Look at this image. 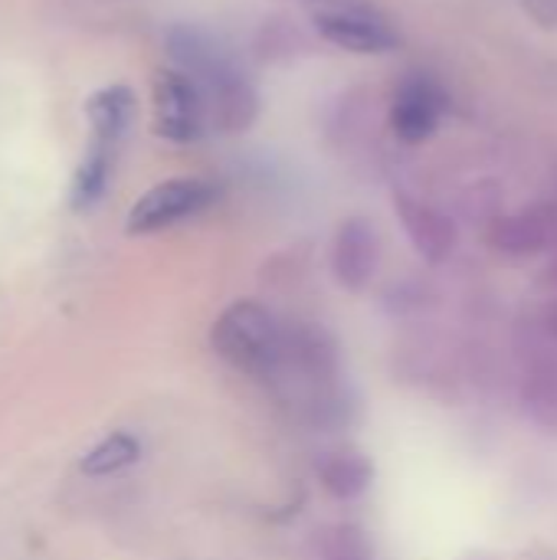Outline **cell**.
Wrapping results in <instances>:
<instances>
[{"instance_id":"1","label":"cell","mask_w":557,"mask_h":560,"mask_svg":"<svg viewBox=\"0 0 557 560\" xmlns=\"http://www.w3.org/2000/svg\"><path fill=\"white\" fill-rule=\"evenodd\" d=\"M85 121H89V138L69 190L72 210H92L105 197L112 171L118 164L121 141L135 121V92L118 82L92 92L85 102Z\"/></svg>"},{"instance_id":"2","label":"cell","mask_w":557,"mask_h":560,"mask_svg":"<svg viewBox=\"0 0 557 560\" xmlns=\"http://www.w3.org/2000/svg\"><path fill=\"white\" fill-rule=\"evenodd\" d=\"M174 66L184 69L204 92L210 121L220 128H243L256 112V95L243 72L197 30H171L167 36Z\"/></svg>"},{"instance_id":"3","label":"cell","mask_w":557,"mask_h":560,"mask_svg":"<svg viewBox=\"0 0 557 560\" xmlns=\"http://www.w3.org/2000/svg\"><path fill=\"white\" fill-rule=\"evenodd\" d=\"M213 351L236 371L272 381L286 361V335L256 302H233L210 328Z\"/></svg>"},{"instance_id":"4","label":"cell","mask_w":557,"mask_h":560,"mask_svg":"<svg viewBox=\"0 0 557 560\" xmlns=\"http://www.w3.org/2000/svg\"><path fill=\"white\" fill-rule=\"evenodd\" d=\"M217 197H220L217 184H210L204 177H167V180L154 184L151 190H144L131 203L125 230L131 236L171 230V226L204 213L207 207H213Z\"/></svg>"},{"instance_id":"5","label":"cell","mask_w":557,"mask_h":560,"mask_svg":"<svg viewBox=\"0 0 557 560\" xmlns=\"http://www.w3.org/2000/svg\"><path fill=\"white\" fill-rule=\"evenodd\" d=\"M151 105H154V131L164 141L194 144L197 138H204L210 125V112L200 85L177 66L158 69L151 82Z\"/></svg>"},{"instance_id":"6","label":"cell","mask_w":557,"mask_h":560,"mask_svg":"<svg viewBox=\"0 0 557 560\" xmlns=\"http://www.w3.org/2000/svg\"><path fill=\"white\" fill-rule=\"evenodd\" d=\"M315 30L338 49L358 56H381L401 46L397 30L368 3L358 0H335L315 10Z\"/></svg>"},{"instance_id":"7","label":"cell","mask_w":557,"mask_h":560,"mask_svg":"<svg viewBox=\"0 0 557 560\" xmlns=\"http://www.w3.org/2000/svg\"><path fill=\"white\" fill-rule=\"evenodd\" d=\"M443 112H446V92L440 89V82L430 75H407L394 92L391 128L401 141L420 144L437 131Z\"/></svg>"},{"instance_id":"8","label":"cell","mask_w":557,"mask_h":560,"mask_svg":"<svg viewBox=\"0 0 557 560\" xmlns=\"http://www.w3.org/2000/svg\"><path fill=\"white\" fill-rule=\"evenodd\" d=\"M378 259H381V243H378V230L361 220V217H351L338 226L335 233V246H332V269H335V279L358 292L364 289L374 272H378Z\"/></svg>"},{"instance_id":"9","label":"cell","mask_w":557,"mask_h":560,"mask_svg":"<svg viewBox=\"0 0 557 560\" xmlns=\"http://www.w3.org/2000/svg\"><path fill=\"white\" fill-rule=\"evenodd\" d=\"M397 217L414 243V249L430 259V262H443L453 249H456V226L450 217H443L437 207L420 203L407 194H397Z\"/></svg>"},{"instance_id":"10","label":"cell","mask_w":557,"mask_h":560,"mask_svg":"<svg viewBox=\"0 0 557 560\" xmlns=\"http://www.w3.org/2000/svg\"><path fill=\"white\" fill-rule=\"evenodd\" d=\"M371 463L358 453V450H341V453H332L328 459H322L318 466V479L325 486L328 495L341 499V502H351V499H361L371 486Z\"/></svg>"},{"instance_id":"11","label":"cell","mask_w":557,"mask_h":560,"mask_svg":"<svg viewBox=\"0 0 557 560\" xmlns=\"http://www.w3.org/2000/svg\"><path fill=\"white\" fill-rule=\"evenodd\" d=\"M138 459H141V440L135 433L118 430L79 456V472L89 479H105V476H115V472L135 466Z\"/></svg>"},{"instance_id":"12","label":"cell","mask_w":557,"mask_h":560,"mask_svg":"<svg viewBox=\"0 0 557 560\" xmlns=\"http://www.w3.org/2000/svg\"><path fill=\"white\" fill-rule=\"evenodd\" d=\"M318 560H371V541L364 528L351 522L328 525L318 535Z\"/></svg>"},{"instance_id":"13","label":"cell","mask_w":557,"mask_h":560,"mask_svg":"<svg viewBox=\"0 0 557 560\" xmlns=\"http://www.w3.org/2000/svg\"><path fill=\"white\" fill-rule=\"evenodd\" d=\"M492 240H496V246H499V249L525 253V249H535V246L542 243V230H538L532 220L519 217V220H506V223H499V226H496V233H492Z\"/></svg>"}]
</instances>
